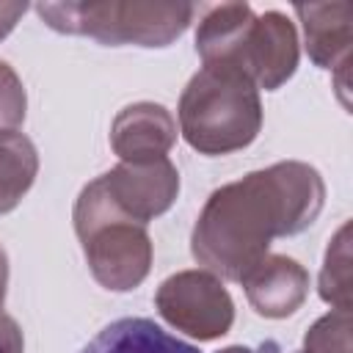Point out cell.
Masks as SVG:
<instances>
[{
    "label": "cell",
    "mask_w": 353,
    "mask_h": 353,
    "mask_svg": "<svg viewBox=\"0 0 353 353\" xmlns=\"http://www.w3.org/2000/svg\"><path fill=\"white\" fill-rule=\"evenodd\" d=\"M317 292L331 309L350 312V223H342L328 240Z\"/></svg>",
    "instance_id": "5bb4252c"
},
{
    "label": "cell",
    "mask_w": 353,
    "mask_h": 353,
    "mask_svg": "<svg viewBox=\"0 0 353 353\" xmlns=\"http://www.w3.org/2000/svg\"><path fill=\"white\" fill-rule=\"evenodd\" d=\"M0 353H25V339H22V328L19 323L0 312Z\"/></svg>",
    "instance_id": "e0dca14e"
},
{
    "label": "cell",
    "mask_w": 353,
    "mask_h": 353,
    "mask_svg": "<svg viewBox=\"0 0 353 353\" xmlns=\"http://www.w3.org/2000/svg\"><path fill=\"white\" fill-rule=\"evenodd\" d=\"M97 179L110 204L141 226L168 212L179 196V171L168 157L152 163H119Z\"/></svg>",
    "instance_id": "8992f818"
},
{
    "label": "cell",
    "mask_w": 353,
    "mask_h": 353,
    "mask_svg": "<svg viewBox=\"0 0 353 353\" xmlns=\"http://www.w3.org/2000/svg\"><path fill=\"white\" fill-rule=\"evenodd\" d=\"M74 234L83 245L94 281L110 292L141 287L152 270V237L146 226L124 218L105 196L99 179H91L74 201Z\"/></svg>",
    "instance_id": "3957f363"
},
{
    "label": "cell",
    "mask_w": 353,
    "mask_h": 353,
    "mask_svg": "<svg viewBox=\"0 0 353 353\" xmlns=\"http://www.w3.org/2000/svg\"><path fill=\"white\" fill-rule=\"evenodd\" d=\"M25 11H28V3H0V41L17 28Z\"/></svg>",
    "instance_id": "ac0fdd59"
},
{
    "label": "cell",
    "mask_w": 353,
    "mask_h": 353,
    "mask_svg": "<svg viewBox=\"0 0 353 353\" xmlns=\"http://www.w3.org/2000/svg\"><path fill=\"white\" fill-rule=\"evenodd\" d=\"M323 204L325 185L314 165L273 163L210 193L190 234V254L212 276L240 284L276 237L309 229Z\"/></svg>",
    "instance_id": "6da1fadb"
},
{
    "label": "cell",
    "mask_w": 353,
    "mask_h": 353,
    "mask_svg": "<svg viewBox=\"0 0 353 353\" xmlns=\"http://www.w3.org/2000/svg\"><path fill=\"white\" fill-rule=\"evenodd\" d=\"M80 353H199L149 317H121L105 325Z\"/></svg>",
    "instance_id": "7c38bea8"
},
{
    "label": "cell",
    "mask_w": 353,
    "mask_h": 353,
    "mask_svg": "<svg viewBox=\"0 0 353 353\" xmlns=\"http://www.w3.org/2000/svg\"><path fill=\"white\" fill-rule=\"evenodd\" d=\"M301 47L298 30L281 11L256 14L243 41L237 72H243L256 88L276 91L298 69Z\"/></svg>",
    "instance_id": "52a82bcc"
},
{
    "label": "cell",
    "mask_w": 353,
    "mask_h": 353,
    "mask_svg": "<svg viewBox=\"0 0 353 353\" xmlns=\"http://www.w3.org/2000/svg\"><path fill=\"white\" fill-rule=\"evenodd\" d=\"M39 152L19 130H0V215L11 212L33 188Z\"/></svg>",
    "instance_id": "4fadbf2b"
},
{
    "label": "cell",
    "mask_w": 353,
    "mask_h": 353,
    "mask_svg": "<svg viewBox=\"0 0 353 353\" xmlns=\"http://www.w3.org/2000/svg\"><path fill=\"white\" fill-rule=\"evenodd\" d=\"M254 17L256 14L248 3L212 6L196 28V52L201 63L237 69V58H240V50H243V41L248 36Z\"/></svg>",
    "instance_id": "8fae6325"
},
{
    "label": "cell",
    "mask_w": 353,
    "mask_h": 353,
    "mask_svg": "<svg viewBox=\"0 0 353 353\" xmlns=\"http://www.w3.org/2000/svg\"><path fill=\"white\" fill-rule=\"evenodd\" d=\"M218 353H256V350L243 347V345H229V347H223V350H218Z\"/></svg>",
    "instance_id": "ffe728a7"
},
{
    "label": "cell",
    "mask_w": 353,
    "mask_h": 353,
    "mask_svg": "<svg viewBox=\"0 0 353 353\" xmlns=\"http://www.w3.org/2000/svg\"><path fill=\"white\" fill-rule=\"evenodd\" d=\"M28 97L19 74L0 61V130H17V124L25 119Z\"/></svg>",
    "instance_id": "2e32d148"
},
{
    "label": "cell",
    "mask_w": 353,
    "mask_h": 353,
    "mask_svg": "<svg viewBox=\"0 0 353 353\" xmlns=\"http://www.w3.org/2000/svg\"><path fill=\"white\" fill-rule=\"evenodd\" d=\"M295 14L303 25L306 52L314 66L336 72L350 63L353 44V8L347 0L331 3H298Z\"/></svg>",
    "instance_id": "30bf717a"
},
{
    "label": "cell",
    "mask_w": 353,
    "mask_h": 353,
    "mask_svg": "<svg viewBox=\"0 0 353 353\" xmlns=\"http://www.w3.org/2000/svg\"><path fill=\"white\" fill-rule=\"evenodd\" d=\"M298 353H301V350H298Z\"/></svg>",
    "instance_id": "44dd1931"
},
{
    "label": "cell",
    "mask_w": 353,
    "mask_h": 353,
    "mask_svg": "<svg viewBox=\"0 0 353 353\" xmlns=\"http://www.w3.org/2000/svg\"><path fill=\"white\" fill-rule=\"evenodd\" d=\"M154 306L171 328L199 342L221 339L234 323V301L229 290L204 268L168 276L154 292Z\"/></svg>",
    "instance_id": "5b68a950"
},
{
    "label": "cell",
    "mask_w": 353,
    "mask_h": 353,
    "mask_svg": "<svg viewBox=\"0 0 353 353\" xmlns=\"http://www.w3.org/2000/svg\"><path fill=\"white\" fill-rule=\"evenodd\" d=\"M39 17L47 28L69 36H88L110 47H168L176 41L193 14L190 3H121V0H88V3H39Z\"/></svg>",
    "instance_id": "277c9868"
},
{
    "label": "cell",
    "mask_w": 353,
    "mask_h": 353,
    "mask_svg": "<svg viewBox=\"0 0 353 353\" xmlns=\"http://www.w3.org/2000/svg\"><path fill=\"white\" fill-rule=\"evenodd\" d=\"M240 284L251 309L268 320H284L295 314L309 295L306 268L284 254H268Z\"/></svg>",
    "instance_id": "9c48e42d"
},
{
    "label": "cell",
    "mask_w": 353,
    "mask_h": 353,
    "mask_svg": "<svg viewBox=\"0 0 353 353\" xmlns=\"http://www.w3.org/2000/svg\"><path fill=\"white\" fill-rule=\"evenodd\" d=\"M6 287H8V256H6V248L0 245V306L6 301Z\"/></svg>",
    "instance_id": "d6986e66"
},
{
    "label": "cell",
    "mask_w": 353,
    "mask_h": 353,
    "mask_svg": "<svg viewBox=\"0 0 353 353\" xmlns=\"http://www.w3.org/2000/svg\"><path fill=\"white\" fill-rule=\"evenodd\" d=\"M350 312L331 309L328 314L312 323L303 336L301 353H350Z\"/></svg>",
    "instance_id": "9a60e30c"
},
{
    "label": "cell",
    "mask_w": 353,
    "mask_h": 353,
    "mask_svg": "<svg viewBox=\"0 0 353 353\" xmlns=\"http://www.w3.org/2000/svg\"><path fill=\"white\" fill-rule=\"evenodd\" d=\"M179 132L199 154H232L262 130L259 88L229 66H201L179 97Z\"/></svg>",
    "instance_id": "7a4b0ae2"
},
{
    "label": "cell",
    "mask_w": 353,
    "mask_h": 353,
    "mask_svg": "<svg viewBox=\"0 0 353 353\" xmlns=\"http://www.w3.org/2000/svg\"><path fill=\"white\" fill-rule=\"evenodd\" d=\"M176 143V119L160 102H132L110 124V146L121 163H152L168 157Z\"/></svg>",
    "instance_id": "ba28073f"
}]
</instances>
